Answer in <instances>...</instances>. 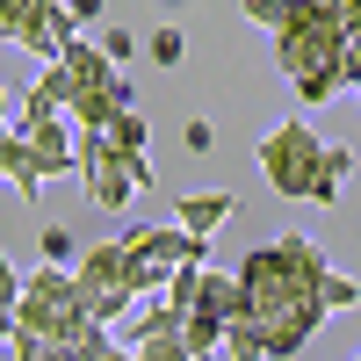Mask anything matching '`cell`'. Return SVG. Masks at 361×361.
Returning <instances> with one entry per match:
<instances>
[{"mask_svg":"<svg viewBox=\"0 0 361 361\" xmlns=\"http://www.w3.org/2000/svg\"><path fill=\"white\" fill-rule=\"evenodd\" d=\"M173 209H180V231H202V238H209V231H224V224H231V209H238V202H231L224 188H209V195H180Z\"/></svg>","mask_w":361,"mask_h":361,"instance_id":"10","label":"cell"},{"mask_svg":"<svg viewBox=\"0 0 361 361\" xmlns=\"http://www.w3.org/2000/svg\"><path fill=\"white\" fill-rule=\"evenodd\" d=\"M325 246L318 238H304V231H282V238H260V246L231 267L238 282H246V296H253V311H275V304H296V296H318V282H325Z\"/></svg>","mask_w":361,"mask_h":361,"instance_id":"2","label":"cell"},{"mask_svg":"<svg viewBox=\"0 0 361 361\" xmlns=\"http://www.w3.org/2000/svg\"><path fill=\"white\" fill-rule=\"evenodd\" d=\"M253 159H260L267 188H275L282 202H318V209L340 202V173H325V145L311 130V116H282V123L260 137Z\"/></svg>","mask_w":361,"mask_h":361,"instance_id":"1","label":"cell"},{"mask_svg":"<svg viewBox=\"0 0 361 361\" xmlns=\"http://www.w3.org/2000/svg\"><path fill=\"white\" fill-rule=\"evenodd\" d=\"M318 304H325V311H354V304H361V282H354V275H340V267H325Z\"/></svg>","mask_w":361,"mask_h":361,"instance_id":"16","label":"cell"},{"mask_svg":"<svg viewBox=\"0 0 361 361\" xmlns=\"http://www.w3.org/2000/svg\"><path fill=\"white\" fill-rule=\"evenodd\" d=\"M166 8H188V0H166Z\"/></svg>","mask_w":361,"mask_h":361,"instance_id":"26","label":"cell"},{"mask_svg":"<svg viewBox=\"0 0 361 361\" xmlns=\"http://www.w3.org/2000/svg\"><path fill=\"white\" fill-rule=\"evenodd\" d=\"M15 296H22V275H15V260H8V246H0V311H15Z\"/></svg>","mask_w":361,"mask_h":361,"instance_id":"21","label":"cell"},{"mask_svg":"<svg viewBox=\"0 0 361 361\" xmlns=\"http://www.w3.org/2000/svg\"><path fill=\"white\" fill-rule=\"evenodd\" d=\"M102 361H137V354H130V347H123V340H116V347H109V354H102Z\"/></svg>","mask_w":361,"mask_h":361,"instance_id":"25","label":"cell"},{"mask_svg":"<svg viewBox=\"0 0 361 361\" xmlns=\"http://www.w3.org/2000/svg\"><path fill=\"white\" fill-rule=\"evenodd\" d=\"M0 180H15V195H22V202H37V195H44V166H37V152H29V137H22V130L0 137Z\"/></svg>","mask_w":361,"mask_h":361,"instance_id":"9","label":"cell"},{"mask_svg":"<svg viewBox=\"0 0 361 361\" xmlns=\"http://www.w3.org/2000/svg\"><path fill=\"white\" fill-rule=\"evenodd\" d=\"M102 51H109V58H116V66H123V58H130V51H137V37H130V29H102Z\"/></svg>","mask_w":361,"mask_h":361,"instance_id":"23","label":"cell"},{"mask_svg":"<svg viewBox=\"0 0 361 361\" xmlns=\"http://www.w3.org/2000/svg\"><path fill=\"white\" fill-rule=\"evenodd\" d=\"M354 94H361V87H354Z\"/></svg>","mask_w":361,"mask_h":361,"instance_id":"27","label":"cell"},{"mask_svg":"<svg viewBox=\"0 0 361 361\" xmlns=\"http://www.w3.org/2000/svg\"><path fill=\"white\" fill-rule=\"evenodd\" d=\"M333 318L318 304V296H296V304H275V311H253V333L267 347V361H289V354H304V340L318 333V325Z\"/></svg>","mask_w":361,"mask_h":361,"instance_id":"5","label":"cell"},{"mask_svg":"<svg viewBox=\"0 0 361 361\" xmlns=\"http://www.w3.org/2000/svg\"><path fill=\"white\" fill-rule=\"evenodd\" d=\"M217 354H224V361H267V347H260V333H253V318H231Z\"/></svg>","mask_w":361,"mask_h":361,"instance_id":"15","label":"cell"},{"mask_svg":"<svg viewBox=\"0 0 361 361\" xmlns=\"http://www.w3.org/2000/svg\"><path fill=\"white\" fill-rule=\"evenodd\" d=\"M180 145H188V152H209V145H217V130H209L202 116H188V123H180Z\"/></svg>","mask_w":361,"mask_h":361,"instance_id":"22","label":"cell"},{"mask_svg":"<svg viewBox=\"0 0 361 361\" xmlns=\"http://www.w3.org/2000/svg\"><path fill=\"white\" fill-rule=\"evenodd\" d=\"M318 8H325V15H333L340 29H347V44L361 37V0H318Z\"/></svg>","mask_w":361,"mask_h":361,"instance_id":"20","label":"cell"},{"mask_svg":"<svg viewBox=\"0 0 361 361\" xmlns=\"http://www.w3.org/2000/svg\"><path fill=\"white\" fill-rule=\"evenodd\" d=\"M37 246H44V260H51V267H73V260H80V253H73V231H66V224H44V231H37Z\"/></svg>","mask_w":361,"mask_h":361,"instance_id":"18","label":"cell"},{"mask_svg":"<svg viewBox=\"0 0 361 361\" xmlns=\"http://www.w3.org/2000/svg\"><path fill=\"white\" fill-rule=\"evenodd\" d=\"M15 325L22 333H44V340H73L87 318V289L73 282V267H37V275H22V296H15Z\"/></svg>","mask_w":361,"mask_h":361,"instance_id":"3","label":"cell"},{"mask_svg":"<svg viewBox=\"0 0 361 361\" xmlns=\"http://www.w3.org/2000/svg\"><path fill=\"white\" fill-rule=\"evenodd\" d=\"M15 361H58V340H44V333H22V325H15Z\"/></svg>","mask_w":361,"mask_h":361,"instance_id":"19","label":"cell"},{"mask_svg":"<svg viewBox=\"0 0 361 361\" xmlns=\"http://www.w3.org/2000/svg\"><path fill=\"white\" fill-rule=\"evenodd\" d=\"M66 8H73V22H102V15H109V0H66Z\"/></svg>","mask_w":361,"mask_h":361,"instance_id":"24","label":"cell"},{"mask_svg":"<svg viewBox=\"0 0 361 361\" xmlns=\"http://www.w3.org/2000/svg\"><path fill=\"white\" fill-rule=\"evenodd\" d=\"M195 311H209V318H253V296H246V282L231 275V267H202V289H195Z\"/></svg>","mask_w":361,"mask_h":361,"instance_id":"7","label":"cell"},{"mask_svg":"<svg viewBox=\"0 0 361 361\" xmlns=\"http://www.w3.org/2000/svg\"><path fill=\"white\" fill-rule=\"evenodd\" d=\"M66 102H73V73H66V66H58V58H51V66L37 73V87H29V94H22V116H15V130L44 123V116H66Z\"/></svg>","mask_w":361,"mask_h":361,"instance_id":"8","label":"cell"},{"mask_svg":"<svg viewBox=\"0 0 361 361\" xmlns=\"http://www.w3.org/2000/svg\"><path fill=\"white\" fill-rule=\"evenodd\" d=\"M102 137H109V152H145V137H152V123H145L137 109H116L109 123H102Z\"/></svg>","mask_w":361,"mask_h":361,"instance_id":"12","label":"cell"},{"mask_svg":"<svg viewBox=\"0 0 361 361\" xmlns=\"http://www.w3.org/2000/svg\"><path fill=\"white\" fill-rule=\"evenodd\" d=\"M340 51H347V29L325 15L318 0H304V15H296L289 29H275V66H282L289 87L311 80V73H325V66H340Z\"/></svg>","mask_w":361,"mask_h":361,"instance_id":"4","label":"cell"},{"mask_svg":"<svg viewBox=\"0 0 361 361\" xmlns=\"http://www.w3.org/2000/svg\"><path fill=\"white\" fill-rule=\"evenodd\" d=\"M180 340H188V354H217L224 347V318H209V311H180Z\"/></svg>","mask_w":361,"mask_h":361,"instance_id":"13","label":"cell"},{"mask_svg":"<svg viewBox=\"0 0 361 361\" xmlns=\"http://www.w3.org/2000/svg\"><path fill=\"white\" fill-rule=\"evenodd\" d=\"M296 15H304V0H246V22H260V29H289Z\"/></svg>","mask_w":361,"mask_h":361,"instance_id":"17","label":"cell"},{"mask_svg":"<svg viewBox=\"0 0 361 361\" xmlns=\"http://www.w3.org/2000/svg\"><path fill=\"white\" fill-rule=\"evenodd\" d=\"M58 0H0V37H8L15 51H29V58H58Z\"/></svg>","mask_w":361,"mask_h":361,"instance_id":"6","label":"cell"},{"mask_svg":"<svg viewBox=\"0 0 361 361\" xmlns=\"http://www.w3.org/2000/svg\"><path fill=\"white\" fill-rule=\"evenodd\" d=\"M130 354H137V361H195V354H188V340H180V318H166L159 333H145Z\"/></svg>","mask_w":361,"mask_h":361,"instance_id":"11","label":"cell"},{"mask_svg":"<svg viewBox=\"0 0 361 361\" xmlns=\"http://www.w3.org/2000/svg\"><path fill=\"white\" fill-rule=\"evenodd\" d=\"M354 361H361V354H354Z\"/></svg>","mask_w":361,"mask_h":361,"instance_id":"28","label":"cell"},{"mask_svg":"<svg viewBox=\"0 0 361 361\" xmlns=\"http://www.w3.org/2000/svg\"><path fill=\"white\" fill-rule=\"evenodd\" d=\"M145 58H152V66H180V58H188V29H180V22H159L152 37H145Z\"/></svg>","mask_w":361,"mask_h":361,"instance_id":"14","label":"cell"}]
</instances>
